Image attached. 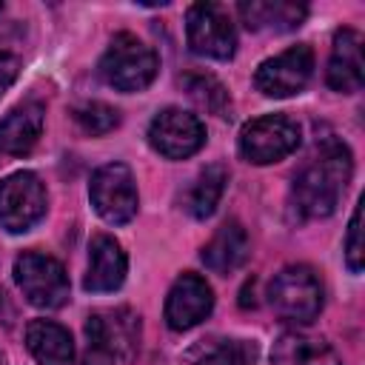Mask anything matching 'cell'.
<instances>
[{
  "label": "cell",
  "instance_id": "13",
  "mask_svg": "<svg viewBox=\"0 0 365 365\" xmlns=\"http://www.w3.org/2000/svg\"><path fill=\"white\" fill-rule=\"evenodd\" d=\"M362 34L354 29H342L334 37V48H331V60H328V71L325 80L334 91L342 94H354L362 88L365 71H362Z\"/></svg>",
  "mask_w": 365,
  "mask_h": 365
},
{
  "label": "cell",
  "instance_id": "15",
  "mask_svg": "<svg viewBox=\"0 0 365 365\" xmlns=\"http://www.w3.org/2000/svg\"><path fill=\"white\" fill-rule=\"evenodd\" d=\"M43 106L29 100L17 108H11L0 120V154L23 157L34 148V143L43 134Z\"/></svg>",
  "mask_w": 365,
  "mask_h": 365
},
{
  "label": "cell",
  "instance_id": "16",
  "mask_svg": "<svg viewBox=\"0 0 365 365\" xmlns=\"http://www.w3.org/2000/svg\"><path fill=\"white\" fill-rule=\"evenodd\" d=\"M248 234H245V228L237 222V220H228V222H222L217 231H214V237L202 245V254H200V259L205 262V268L208 271H214V274H231V271H237L245 259H248Z\"/></svg>",
  "mask_w": 365,
  "mask_h": 365
},
{
  "label": "cell",
  "instance_id": "7",
  "mask_svg": "<svg viewBox=\"0 0 365 365\" xmlns=\"http://www.w3.org/2000/svg\"><path fill=\"white\" fill-rule=\"evenodd\" d=\"M185 37L188 48L200 57L228 60L237 48V34L228 11L217 3H194L185 14Z\"/></svg>",
  "mask_w": 365,
  "mask_h": 365
},
{
  "label": "cell",
  "instance_id": "10",
  "mask_svg": "<svg viewBox=\"0 0 365 365\" xmlns=\"http://www.w3.org/2000/svg\"><path fill=\"white\" fill-rule=\"evenodd\" d=\"M311 74H314V51H311V46L299 43V46H291L282 54L259 63V68L254 74V86L265 97H291L308 86Z\"/></svg>",
  "mask_w": 365,
  "mask_h": 365
},
{
  "label": "cell",
  "instance_id": "12",
  "mask_svg": "<svg viewBox=\"0 0 365 365\" xmlns=\"http://www.w3.org/2000/svg\"><path fill=\"white\" fill-rule=\"evenodd\" d=\"M214 308L211 285L197 274H182L165 297V322L171 331H188L200 325Z\"/></svg>",
  "mask_w": 365,
  "mask_h": 365
},
{
  "label": "cell",
  "instance_id": "18",
  "mask_svg": "<svg viewBox=\"0 0 365 365\" xmlns=\"http://www.w3.org/2000/svg\"><path fill=\"white\" fill-rule=\"evenodd\" d=\"M271 362L274 365H339V356L328 339L291 331L274 342Z\"/></svg>",
  "mask_w": 365,
  "mask_h": 365
},
{
  "label": "cell",
  "instance_id": "6",
  "mask_svg": "<svg viewBox=\"0 0 365 365\" xmlns=\"http://www.w3.org/2000/svg\"><path fill=\"white\" fill-rule=\"evenodd\" d=\"M14 279L23 297L37 308H60L68 299V277L66 268L46 254L26 251L14 259Z\"/></svg>",
  "mask_w": 365,
  "mask_h": 365
},
{
  "label": "cell",
  "instance_id": "5",
  "mask_svg": "<svg viewBox=\"0 0 365 365\" xmlns=\"http://www.w3.org/2000/svg\"><path fill=\"white\" fill-rule=\"evenodd\" d=\"M299 145V125L285 114H265L242 125L240 154L254 165L285 160Z\"/></svg>",
  "mask_w": 365,
  "mask_h": 365
},
{
  "label": "cell",
  "instance_id": "20",
  "mask_svg": "<svg viewBox=\"0 0 365 365\" xmlns=\"http://www.w3.org/2000/svg\"><path fill=\"white\" fill-rule=\"evenodd\" d=\"M26 345L40 365H68L74 359L71 334L51 319H31L26 325Z\"/></svg>",
  "mask_w": 365,
  "mask_h": 365
},
{
  "label": "cell",
  "instance_id": "26",
  "mask_svg": "<svg viewBox=\"0 0 365 365\" xmlns=\"http://www.w3.org/2000/svg\"><path fill=\"white\" fill-rule=\"evenodd\" d=\"M0 9H3V6H0Z\"/></svg>",
  "mask_w": 365,
  "mask_h": 365
},
{
  "label": "cell",
  "instance_id": "11",
  "mask_svg": "<svg viewBox=\"0 0 365 365\" xmlns=\"http://www.w3.org/2000/svg\"><path fill=\"white\" fill-rule=\"evenodd\" d=\"M148 143L154 151H160L168 160L191 157L205 143V128L200 117L182 111V108H165L160 111L148 125Z\"/></svg>",
  "mask_w": 365,
  "mask_h": 365
},
{
  "label": "cell",
  "instance_id": "25",
  "mask_svg": "<svg viewBox=\"0 0 365 365\" xmlns=\"http://www.w3.org/2000/svg\"><path fill=\"white\" fill-rule=\"evenodd\" d=\"M17 71H20V60L17 54L11 51H0V97L9 91V86L17 80Z\"/></svg>",
  "mask_w": 365,
  "mask_h": 365
},
{
  "label": "cell",
  "instance_id": "21",
  "mask_svg": "<svg viewBox=\"0 0 365 365\" xmlns=\"http://www.w3.org/2000/svg\"><path fill=\"white\" fill-rule=\"evenodd\" d=\"M225 182H228V171L225 165L214 163V165H205L197 180L191 182L188 194H185V211L197 220H205L214 214V208L220 205L222 200V191H225Z\"/></svg>",
  "mask_w": 365,
  "mask_h": 365
},
{
  "label": "cell",
  "instance_id": "1",
  "mask_svg": "<svg viewBox=\"0 0 365 365\" xmlns=\"http://www.w3.org/2000/svg\"><path fill=\"white\" fill-rule=\"evenodd\" d=\"M351 171H354V163H351V151L345 143L328 137L322 145H317L314 160L297 174L294 188H291L297 214L305 220L334 214L351 180Z\"/></svg>",
  "mask_w": 365,
  "mask_h": 365
},
{
  "label": "cell",
  "instance_id": "19",
  "mask_svg": "<svg viewBox=\"0 0 365 365\" xmlns=\"http://www.w3.org/2000/svg\"><path fill=\"white\" fill-rule=\"evenodd\" d=\"M308 9L291 0H251L240 3V17L251 31H291L305 20Z\"/></svg>",
  "mask_w": 365,
  "mask_h": 365
},
{
  "label": "cell",
  "instance_id": "24",
  "mask_svg": "<svg viewBox=\"0 0 365 365\" xmlns=\"http://www.w3.org/2000/svg\"><path fill=\"white\" fill-rule=\"evenodd\" d=\"M345 262L354 274L362 271L365 262V245H362V205L354 208L351 225H348V237H345Z\"/></svg>",
  "mask_w": 365,
  "mask_h": 365
},
{
  "label": "cell",
  "instance_id": "23",
  "mask_svg": "<svg viewBox=\"0 0 365 365\" xmlns=\"http://www.w3.org/2000/svg\"><path fill=\"white\" fill-rule=\"evenodd\" d=\"M74 120L86 134H108L120 125V111L106 103H83L74 108Z\"/></svg>",
  "mask_w": 365,
  "mask_h": 365
},
{
  "label": "cell",
  "instance_id": "8",
  "mask_svg": "<svg viewBox=\"0 0 365 365\" xmlns=\"http://www.w3.org/2000/svg\"><path fill=\"white\" fill-rule=\"evenodd\" d=\"M91 205L94 211L111 222V225H123L137 214V185H134V174L128 165L123 163H106L94 171L91 185Z\"/></svg>",
  "mask_w": 365,
  "mask_h": 365
},
{
  "label": "cell",
  "instance_id": "9",
  "mask_svg": "<svg viewBox=\"0 0 365 365\" xmlns=\"http://www.w3.org/2000/svg\"><path fill=\"white\" fill-rule=\"evenodd\" d=\"M46 214V188L34 171H17L0 182V225L23 234Z\"/></svg>",
  "mask_w": 365,
  "mask_h": 365
},
{
  "label": "cell",
  "instance_id": "17",
  "mask_svg": "<svg viewBox=\"0 0 365 365\" xmlns=\"http://www.w3.org/2000/svg\"><path fill=\"white\" fill-rule=\"evenodd\" d=\"M257 356L259 348L254 339L231 336H205L182 354L188 365H257Z\"/></svg>",
  "mask_w": 365,
  "mask_h": 365
},
{
  "label": "cell",
  "instance_id": "14",
  "mask_svg": "<svg viewBox=\"0 0 365 365\" xmlns=\"http://www.w3.org/2000/svg\"><path fill=\"white\" fill-rule=\"evenodd\" d=\"M125 251L120 248V242L108 234H97L88 245V271L83 285L94 294H108L117 291L125 279Z\"/></svg>",
  "mask_w": 365,
  "mask_h": 365
},
{
  "label": "cell",
  "instance_id": "3",
  "mask_svg": "<svg viewBox=\"0 0 365 365\" xmlns=\"http://www.w3.org/2000/svg\"><path fill=\"white\" fill-rule=\"evenodd\" d=\"M160 60L137 34L120 31L100 60V77L117 91H143L154 83Z\"/></svg>",
  "mask_w": 365,
  "mask_h": 365
},
{
  "label": "cell",
  "instance_id": "4",
  "mask_svg": "<svg viewBox=\"0 0 365 365\" xmlns=\"http://www.w3.org/2000/svg\"><path fill=\"white\" fill-rule=\"evenodd\" d=\"M268 299L282 319L305 325L322 311V285L311 268L288 265L271 279Z\"/></svg>",
  "mask_w": 365,
  "mask_h": 365
},
{
  "label": "cell",
  "instance_id": "2",
  "mask_svg": "<svg viewBox=\"0 0 365 365\" xmlns=\"http://www.w3.org/2000/svg\"><path fill=\"white\" fill-rule=\"evenodd\" d=\"M86 356L83 365H114L134 359L140 348V317L131 308L97 311L86 319Z\"/></svg>",
  "mask_w": 365,
  "mask_h": 365
},
{
  "label": "cell",
  "instance_id": "22",
  "mask_svg": "<svg viewBox=\"0 0 365 365\" xmlns=\"http://www.w3.org/2000/svg\"><path fill=\"white\" fill-rule=\"evenodd\" d=\"M182 86L191 94V100L200 103L205 111L225 114V108H228V91H225V86L217 77H211V74H185L182 77Z\"/></svg>",
  "mask_w": 365,
  "mask_h": 365
}]
</instances>
